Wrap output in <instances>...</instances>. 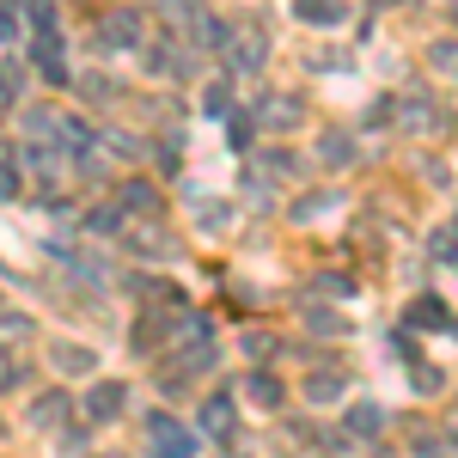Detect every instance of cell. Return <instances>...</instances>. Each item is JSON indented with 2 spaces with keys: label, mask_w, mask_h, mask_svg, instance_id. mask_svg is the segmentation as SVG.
I'll return each instance as SVG.
<instances>
[{
  "label": "cell",
  "mask_w": 458,
  "mask_h": 458,
  "mask_svg": "<svg viewBox=\"0 0 458 458\" xmlns=\"http://www.w3.org/2000/svg\"><path fill=\"white\" fill-rule=\"evenodd\" d=\"M123 403H129V386H116V379H98V386L86 391V416L92 422H116Z\"/></svg>",
  "instance_id": "cell-4"
},
{
  "label": "cell",
  "mask_w": 458,
  "mask_h": 458,
  "mask_svg": "<svg viewBox=\"0 0 458 458\" xmlns=\"http://www.w3.org/2000/svg\"><path fill=\"white\" fill-rule=\"evenodd\" d=\"M318 287H324L330 300H343V293H349V276H318Z\"/></svg>",
  "instance_id": "cell-29"
},
{
  "label": "cell",
  "mask_w": 458,
  "mask_h": 458,
  "mask_svg": "<svg viewBox=\"0 0 458 458\" xmlns=\"http://www.w3.org/2000/svg\"><path fill=\"white\" fill-rule=\"evenodd\" d=\"M141 13H135V6H110L105 19H98V43H105V49H141Z\"/></svg>",
  "instance_id": "cell-2"
},
{
  "label": "cell",
  "mask_w": 458,
  "mask_h": 458,
  "mask_svg": "<svg viewBox=\"0 0 458 458\" xmlns=\"http://www.w3.org/2000/svg\"><path fill=\"white\" fill-rule=\"evenodd\" d=\"M110 458H116V453H110Z\"/></svg>",
  "instance_id": "cell-32"
},
{
  "label": "cell",
  "mask_w": 458,
  "mask_h": 458,
  "mask_svg": "<svg viewBox=\"0 0 458 458\" xmlns=\"http://www.w3.org/2000/svg\"><path fill=\"white\" fill-rule=\"evenodd\" d=\"M86 226H92V233H116V226H123V208H92Z\"/></svg>",
  "instance_id": "cell-24"
},
{
  "label": "cell",
  "mask_w": 458,
  "mask_h": 458,
  "mask_svg": "<svg viewBox=\"0 0 458 458\" xmlns=\"http://www.w3.org/2000/svg\"><path fill=\"white\" fill-rule=\"evenodd\" d=\"M306 397H312V403H336V397H343V373H312V379H306Z\"/></svg>",
  "instance_id": "cell-15"
},
{
  "label": "cell",
  "mask_w": 458,
  "mask_h": 458,
  "mask_svg": "<svg viewBox=\"0 0 458 458\" xmlns=\"http://www.w3.org/2000/svg\"><path fill=\"white\" fill-rule=\"evenodd\" d=\"M202 110H208V116H226V110H233V92H226V86H208V92H202Z\"/></svg>",
  "instance_id": "cell-25"
},
{
  "label": "cell",
  "mask_w": 458,
  "mask_h": 458,
  "mask_svg": "<svg viewBox=\"0 0 458 458\" xmlns=\"http://www.w3.org/2000/svg\"><path fill=\"white\" fill-rule=\"evenodd\" d=\"M147 458H196L190 428L177 422V416H159L153 410V422H147Z\"/></svg>",
  "instance_id": "cell-1"
},
{
  "label": "cell",
  "mask_w": 458,
  "mask_h": 458,
  "mask_svg": "<svg viewBox=\"0 0 458 458\" xmlns=\"http://www.w3.org/2000/svg\"><path fill=\"white\" fill-rule=\"evenodd\" d=\"M453 233H458V214H453Z\"/></svg>",
  "instance_id": "cell-31"
},
{
  "label": "cell",
  "mask_w": 458,
  "mask_h": 458,
  "mask_svg": "<svg viewBox=\"0 0 458 458\" xmlns=\"http://www.w3.org/2000/svg\"><path fill=\"white\" fill-rule=\"evenodd\" d=\"M403 123H416V129H428V123H434V105H428L422 92H410V98H403Z\"/></svg>",
  "instance_id": "cell-22"
},
{
  "label": "cell",
  "mask_w": 458,
  "mask_h": 458,
  "mask_svg": "<svg viewBox=\"0 0 458 458\" xmlns=\"http://www.w3.org/2000/svg\"><path fill=\"white\" fill-rule=\"evenodd\" d=\"M25 13H31L37 31H55V0H25Z\"/></svg>",
  "instance_id": "cell-23"
},
{
  "label": "cell",
  "mask_w": 458,
  "mask_h": 458,
  "mask_svg": "<svg viewBox=\"0 0 458 458\" xmlns=\"http://www.w3.org/2000/svg\"><path fill=\"white\" fill-rule=\"evenodd\" d=\"M293 19H300V25H343L349 6H343V0H293Z\"/></svg>",
  "instance_id": "cell-8"
},
{
  "label": "cell",
  "mask_w": 458,
  "mask_h": 458,
  "mask_svg": "<svg viewBox=\"0 0 458 458\" xmlns=\"http://www.w3.org/2000/svg\"><path fill=\"white\" fill-rule=\"evenodd\" d=\"M19 86H25V73H19V62H0V110L19 98Z\"/></svg>",
  "instance_id": "cell-20"
},
{
  "label": "cell",
  "mask_w": 458,
  "mask_h": 458,
  "mask_svg": "<svg viewBox=\"0 0 458 458\" xmlns=\"http://www.w3.org/2000/svg\"><path fill=\"white\" fill-rule=\"evenodd\" d=\"M379 428H386V410H379V403H354V410H349V434L373 440Z\"/></svg>",
  "instance_id": "cell-13"
},
{
  "label": "cell",
  "mask_w": 458,
  "mask_h": 458,
  "mask_svg": "<svg viewBox=\"0 0 458 458\" xmlns=\"http://www.w3.org/2000/svg\"><path fill=\"white\" fill-rule=\"evenodd\" d=\"M306 330H318V336H336V330H343V318L330 312V306H306Z\"/></svg>",
  "instance_id": "cell-18"
},
{
  "label": "cell",
  "mask_w": 458,
  "mask_h": 458,
  "mask_svg": "<svg viewBox=\"0 0 458 458\" xmlns=\"http://www.w3.org/2000/svg\"><path fill=\"white\" fill-rule=\"evenodd\" d=\"M92 367H98L92 349H55V373H92Z\"/></svg>",
  "instance_id": "cell-17"
},
{
  "label": "cell",
  "mask_w": 458,
  "mask_h": 458,
  "mask_svg": "<svg viewBox=\"0 0 458 458\" xmlns=\"http://www.w3.org/2000/svg\"><path fill=\"white\" fill-rule=\"evenodd\" d=\"M220 55H226V68H233V73H257L263 62H269V37H263V31L226 37V49H220Z\"/></svg>",
  "instance_id": "cell-3"
},
{
  "label": "cell",
  "mask_w": 458,
  "mask_h": 458,
  "mask_svg": "<svg viewBox=\"0 0 458 458\" xmlns=\"http://www.w3.org/2000/svg\"><path fill=\"white\" fill-rule=\"evenodd\" d=\"M300 116H306V105L287 98V92H263V98H257V123H263V129H293Z\"/></svg>",
  "instance_id": "cell-5"
},
{
  "label": "cell",
  "mask_w": 458,
  "mask_h": 458,
  "mask_svg": "<svg viewBox=\"0 0 458 458\" xmlns=\"http://www.w3.org/2000/svg\"><path fill=\"white\" fill-rule=\"evenodd\" d=\"M31 62H37V73H43L49 86H62V80H68V55H62V37H55V31H43L31 43Z\"/></svg>",
  "instance_id": "cell-6"
},
{
  "label": "cell",
  "mask_w": 458,
  "mask_h": 458,
  "mask_svg": "<svg viewBox=\"0 0 458 458\" xmlns=\"http://www.w3.org/2000/svg\"><path fill=\"white\" fill-rule=\"evenodd\" d=\"M428 62H434L440 73H458V37H440V43L428 49Z\"/></svg>",
  "instance_id": "cell-19"
},
{
  "label": "cell",
  "mask_w": 458,
  "mask_h": 458,
  "mask_svg": "<svg viewBox=\"0 0 458 458\" xmlns=\"http://www.w3.org/2000/svg\"><path fill=\"white\" fill-rule=\"evenodd\" d=\"M147 68H153V73H183L190 62H183V55H172V43H159V49L147 55Z\"/></svg>",
  "instance_id": "cell-21"
},
{
  "label": "cell",
  "mask_w": 458,
  "mask_h": 458,
  "mask_svg": "<svg viewBox=\"0 0 458 458\" xmlns=\"http://www.w3.org/2000/svg\"><path fill=\"white\" fill-rule=\"evenodd\" d=\"M13 31H19V13H13V6L0 0V43H13Z\"/></svg>",
  "instance_id": "cell-28"
},
{
  "label": "cell",
  "mask_w": 458,
  "mask_h": 458,
  "mask_svg": "<svg viewBox=\"0 0 458 458\" xmlns=\"http://www.w3.org/2000/svg\"><path fill=\"white\" fill-rule=\"evenodd\" d=\"M245 391H250L257 410H282V379H276V373H250Z\"/></svg>",
  "instance_id": "cell-10"
},
{
  "label": "cell",
  "mask_w": 458,
  "mask_h": 458,
  "mask_svg": "<svg viewBox=\"0 0 458 458\" xmlns=\"http://www.w3.org/2000/svg\"><path fill=\"white\" fill-rule=\"evenodd\" d=\"M318 159H324V165H349V159H354V141L343 135V129H324V141H318Z\"/></svg>",
  "instance_id": "cell-12"
},
{
  "label": "cell",
  "mask_w": 458,
  "mask_h": 458,
  "mask_svg": "<svg viewBox=\"0 0 458 458\" xmlns=\"http://www.w3.org/2000/svg\"><path fill=\"white\" fill-rule=\"evenodd\" d=\"M190 31H196V43H202V49H226V25H220V19H208V13H196V19H190Z\"/></svg>",
  "instance_id": "cell-14"
},
{
  "label": "cell",
  "mask_w": 458,
  "mask_h": 458,
  "mask_svg": "<svg viewBox=\"0 0 458 458\" xmlns=\"http://www.w3.org/2000/svg\"><path fill=\"white\" fill-rule=\"evenodd\" d=\"M62 416H68V391H43V397L31 403V422L37 428H55Z\"/></svg>",
  "instance_id": "cell-11"
},
{
  "label": "cell",
  "mask_w": 458,
  "mask_h": 458,
  "mask_svg": "<svg viewBox=\"0 0 458 458\" xmlns=\"http://www.w3.org/2000/svg\"><path fill=\"white\" fill-rule=\"evenodd\" d=\"M123 208H135V214H153V208H159V190H153V183H141V177H135V183H129V190H123Z\"/></svg>",
  "instance_id": "cell-16"
},
{
  "label": "cell",
  "mask_w": 458,
  "mask_h": 458,
  "mask_svg": "<svg viewBox=\"0 0 458 458\" xmlns=\"http://www.w3.org/2000/svg\"><path fill=\"white\" fill-rule=\"evenodd\" d=\"M31 330H37V324L25 312H0V336H31Z\"/></svg>",
  "instance_id": "cell-26"
},
{
  "label": "cell",
  "mask_w": 458,
  "mask_h": 458,
  "mask_svg": "<svg viewBox=\"0 0 458 458\" xmlns=\"http://www.w3.org/2000/svg\"><path fill=\"white\" fill-rule=\"evenodd\" d=\"M13 190H19V172H13V165H0V196H13Z\"/></svg>",
  "instance_id": "cell-30"
},
{
  "label": "cell",
  "mask_w": 458,
  "mask_h": 458,
  "mask_svg": "<svg viewBox=\"0 0 458 458\" xmlns=\"http://www.w3.org/2000/svg\"><path fill=\"white\" fill-rule=\"evenodd\" d=\"M233 397H226V391H214L208 403H202V434H208V440H233Z\"/></svg>",
  "instance_id": "cell-7"
},
{
  "label": "cell",
  "mask_w": 458,
  "mask_h": 458,
  "mask_svg": "<svg viewBox=\"0 0 458 458\" xmlns=\"http://www.w3.org/2000/svg\"><path fill=\"white\" fill-rule=\"evenodd\" d=\"M403 324H422V330H453V318H446V306H440L434 293H422V300L403 312Z\"/></svg>",
  "instance_id": "cell-9"
},
{
  "label": "cell",
  "mask_w": 458,
  "mask_h": 458,
  "mask_svg": "<svg viewBox=\"0 0 458 458\" xmlns=\"http://www.w3.org/2000/svg\"><path fill=\"white\" fill-rule=\"evenodd\" d=\"M336 208V196H318V202H293V220H318V214Z\"/></svg>",
  "instance_id": "cell-27"
}]
</instances>
